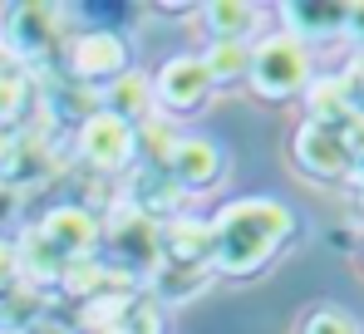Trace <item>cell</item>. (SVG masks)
I'll use <instances>...</instances> for the list:
<instances>
[{
  "label": "cell",
  "mask_w": 364,
  "mask_h": 334,
  "mask_svg": "<svg viewBox=\"0 0 364 334\" xmlns=\"http://www.w3.org/2000/svg\"><path fill=\"white\" fill-rule=\"evenodd\" d=\"M296 236V212L276 197H237L212 217V271L246 280Z\"/></svg>",
  "instance_id": "1"
},
{
  "label": "cell",
  "mask_w": 364,
  "mask_h": 334,
  "mask_svg": "<svg viewBox=\"0 0 364 334\" xmlns=\"http://www.w3.org/2000/svg\"><path fill=\"white\" fill-rule=\"evenodd\" d=\"M281 25L301 45H310V40H340L345 25H350V5H305V0H291V5H281Z\"/></svg>",
  "instance_id": "14"
},
{
  "label": "cell",
  "mask_w": 364,
  "mask_h": 334,
  "mask_svg": "<svg viewBox=\"0 0 364 334\" xmlns=\"http://www.w3.org/2000/svg\"><path fill=\"white\" fill-rule=\"evenodd\" d=\"M64 79L84 84V89H104L109 79H119L128 69V40L119 30H84V35H69L64 45Z\"/></svg>",
  "instance_id": "5"
},
{
  "label": "cell",
  "mask_w": 364,
  "mask_h": 334,
  "mask_svg": "<svg viewBox=\"0 0 364 334\" xmlns=\"http://www.w3.org/2000/svg\"><path fill=\"white\" fill-rule=\"evenodd\" d=\"M158 251L168 266H212V222L197 217L158 222Z\"/></svg>",
  "instance_id": "11"
},
{
  "label": "cell",
  "mask_w": 364,
  "mask_h": 334,
  "mask_svg": "<svg viewBox=\"0 0 364 334\" xmlns=\"http://www.w3.org/2000/svg\"><path fill=\"white\" fill-rule=\"evenodd\" d=\"M360 261H364V241H360Z\"/></svg>",
  "instance_id": "30"
},
{
  "label": "cell",
  "mask_w": 364,
  "mask_h": 334,
  "mask_svg": "<svg viewBox=\"0 0 364 334\" xmlns=\"http://www.w3.org/2000/svg\"><path fill=\"white\" fill-rule=\"evenodd\" d=\"M301 334H360V320L350 310H340V305H320V310L305 315Z\"/></svg>",
  "instance_id": "23"
},
{
  "label": "cell",
  "mask_w": 364,
  "mask_h": 334,
  "mask_svg": "<svg viewBox=\"0 0 364 334\" xmlns=\"http://www.w3.org/2000/svg\"><path fill=\"white\" fill-rule=\"evenodd\" d=\"M350 40H364V5H350V25H345Z\"/></svg>",
  "instance_id": "27"
},
{
  "label": "cell",
  "mask_w": 364,
  "mask_h": 334,
  "mask_svg": "<svg viewBox=\"0 0 364 334\" xmlns=\"http://www.w3.org/2000/svg\"><path fill=\"white\" fill-rule=\"evenodd\" d=\"M40 99V79L10 59H0V133H20L30 128V113Z\"/></svg>",
  "instance_id": "13"
},
{
  "label": "cell",
  "mask_w": 364,
  "mask_h": 334,
  "mask_svg": "<svg viewBox=\"0 0 364 334\" xmlns=\"http://www.w3.org/2000/svg\"><path fill=\"white\" fill-rule=\"evenodd\" d=\"M246 50L251 45H237V40H212L202 50V64H207V79L212 89H232L246 79Z\"/></svg>",
  "instance_id": "20"
},
{
  "label": "cell",
  "mask_w": 364,
  "mask_h": 334,
  "mask_svg": "<svg viewBox=\"0 0 364 334\" xmlns=\"http://www.w3.org/2000/svg\"><path fill=\"white\" fill-rule=\"evenodd\" d=\"M315 79V64H310V45H301L296 35L276 30L266 40H256L246 50V84L256 99L266 104H286V99H301Z\"/></svg>",
  "instance_id": "2"
},
{
  "label": "cell",
  "mask_w": 364,
  "mask_h": 334,
  "mask_svg": "<svg viewBox=\"0 0 364 334\" xmlns=\"http://www.w3.org/2000/svg\"><path fill=\"white\" fill-rule=\"evenodd\" d=\"M168 177L178 182V192H207L227 177V153L212 138H178L173 158H168Z\"/></svg>",
  "instance_id": "9"
},
{
  "label": "cell",
  "mask_w": 364,
  "mask_h": 334,
  "mask_svg": "<svg viewBox=\"0 0 364 334\" xmlns=\"http://www.w3.org/2000/svg\"><path fill=\"white\" fill-rule=\"evenodd\" d=\"M74 158L94 172H123V167L138 163V138L123 118L99 109L74 128Z\"/></svg>",
  "instance_id": "6"
},
{
  "label": "cell",
  "mask_w": 364,
  "mask_h": 334,
  "mask_svg": "<svg viewBox=\"0 0 364 334\" xmlns=\"http://www.w3.org/2000/svg\"><path fill=\"white\" fill-rule=\"evenodd\" d=\"M355 177H360V182H364V167H360V172H355Z\"/></svg>",
  "instance_id": "29"
},
{
  "label": "cell",
  "mask_w": 364,
  "mask_h": 334,
  "mask_svg": "<svg viewBox=\"0 0 364 334\" xmlns=\"http://www.w3.org/2000/svg\"><path fill=\"white\" fill-rule=\"evenodd\" d=\"M148 84H153V113H158V118H163V113H168V118H187V113H197L212 99V79H207L202 55L163 59V69L148 74Z\"/></svg>",
  "instance_id": "4"
},
{
  "label": "cell",
  "mask_w": 364,
  "mask_h": 334,
  "mask_svg": "<svg viewBox=\"0 0 364 334\" xmlns=\"http://www.w3.org/2000/svg\"><path fill=\"white\" fill-rule=\"evenodd\" d=\"M301 99H305L310 123H325V128H350V123L360 118L345 74H320V79H310V89H305Z\"/></svg>",
  "instance_id": "15"
},
{
  "label": "cell",
  "mask_w": 364,
  "mask_h": 334,
  "mask_svg": "<svg viewBox=\"0 0 364 334\" xmlns=\"http://www.w3.org/2000/svg\"><path fill=\"white\" fill-rule=\"evenodd\" d=\"M99 109L114 113V118H123L128 128L148 123V118H153V84H148V74L123 69L119 79H109V84L99 89Z\"/></svg>",
  "instance_id": "12"
},
{
  "label": "cell",
  "mask_w": 364,
  "mask_h": 334,
  "mask_svg": "<svg viewBox=\"0 0 364 334\" xmlns=\"http://www.w3.org/2000/svg\"><path fill=\"white\" fill-rule=\"evenodd\" d=\"M45 113H50V118H74V123H84L89 113H99V89H84V84L64 79L55 89H45Z\"/></svg>",
  "instance_id": "21"
},
{
  "label": "cell",
  "mask_w": 364,
  "mask_h": 334,
  "mask_svg": "<svg viewBox=\"0 0 364 334\" xmlns=\"http://www.w3.org/2000/svg\"><path fill=\"white\" fill-rule=\"evenodd\" d=\"M15 266H20V285H30V290H45V285H60L64 276V261L60 251L30 226V231H20V241H15Z\"/></svg>",
  "instance_id": "16"
},
{
  "label": "cell",
  "mask_w": 364,
  "mask_h": 334,
  "mask_svg": "<svg viewBox=\"0 0 364 334\" xmlns=\"http://www.w3.org/2000/svg\"><path fill=\"white\" fill-rule=\"evenodd\" d=\"M104 241L119 246V256H123L128 271L153 276L158 261H163V251H158V222H148V217H143L138 207H128V202H123V217L114 222V231H104Z\"/></svg>",
  "instance_id": "10"
},
{
  "label": "cell",
  "mask_w": 364,
  "mask_h": 334,
  "mask_svg": "<svg viewBox=\"0 0 364 334\" xmlns=\"http://www.w3.org/2000/svg\"><path fill=\"white\" fill-rule=\"evenodd\" d=\"M217 276L212 266H168V261H158V271H153V295H158V305L168 310V305H182V300H192L197 290H207V280Z\"/></svg>",
  "instance_id": "19"
},
{
  "label": "cell",
  "mask_w": 364,
  "mask_h": 334,
  "mask_svg": "<svg viewBox=\"0 0 364 334\" xmlns=\"http://www.w3.org/2000/svg\"><path fill=\"white\" fill-rule=\"evenodd\" d=\"M5 334H20V330H5ZM30 334H69V330H60V325H35Z\"/></svg>",
  "instance_id": "28"
},
{
  "label": "cell",
  "mask_w": 364,
  "mask_h": 334,
  "mask_svg": "<svg viewBox=\"0 0 364 334\" xmlns=\"http://www.w3.org/2000/svg\"><path fill=\"white\" fill-rule=\"evenodd\" d=\"M345 84H350V99H355V109L364 113V59H355V64L345 69Z\"/></svg>",
  "instance_id": "26"
},
{
  "label": "cell",
  "mask_w": 364,
  "mask_h": 334,
  "mask_svg": "<svg viewBox=\"0 0 364 334\" xmlns=\"http://www.w3.org/2000/svg\"><path fill=\"white\" fill-rule=\"evenodd\" d=\"M291 158L310 182H340V177H355V158L345 148V128H325V123H310L305 118L291 138Z\"/></svg>",
  "instance_id": "7"
},
{
  "label": "cell",
  "mask_w": 364,
  "mask_h": 334,
  "mask_svg": "<svg viewBox=\"0 0 364 334\" xmlns=\"http://www.w3.org/2000/svg\"><path fill=\"white\" fill-rule=\"evenodd\" d=\"M197 15L207 20L212 40H237V45H251V35L261 25V5H251V0H212Z\"/></svg>",
  "instance_id": "17"
},
{
  "label": "cell",
  "mask_w": 364,
  "mask_h": 334,
  "mask_svg": "<svg viewBox=\"0 0 364 334\" xmlns=\"http://www.w3.org/2000/svg\"><path fill=\"white\" fill-rule=\"evenodd\" d=\"M25 217V192H15V187H5L0 182V241H5V231H15Z\"/></svg>",
  "instance_id": "24"
},
{
  "label": "cell",
  "mask_w": 364,
  "mask_h": 334,
  "mask_svg": "<svg viewBox=\"0 0 364 334\" xmlns=\"http://www.w3.org/2000/svg\"><path fill=\"white\" fill-rule=\"evenodd\" d=\"M114 285H133V280L114 271V266H104L99 256H84V261H69L60 276V290L64 295H74V300H94V295H104V290H114Z\"/></svg>",
  "instance_id": "18"
},
{
  "label": "cell",
  "mask_w": 364,
  "mask_h": 334,
  "mask_svg": "<svg viewBox=\"0 0 364 334\" xmlns=\"http://www.w3.org/2000/svg\"><path fill=\"white\" fill-rule=\"evenodd\" d=\"M64 45V10L60 5H5L0 10V50L10 64L30 69L50 64Z\"/></svg>",
  "instance_id": "3"
},
{
  "label": "cell",
  "mask_w": 364,
  "mask_h": 334,
  "mask_svg": "<svg viewBox=\"0 0 364 334\" xmlns=\"http://www.w3.org/2000/svg\"><path fill=\"white\" fill-rule=\"evenodd\" d=\"M133 138H138V158H143V167H168L173 148H178V133H173L158 113H153L148 123H138Z\"/></svg>",
  "instance_id": "22"
},
{
  "label": "cell",
  "mask_w": 364,
  "mask_h": 334,
  "mask_svg": "<svg viewBox=\"0 0 364 334\" xmlns=\"http://www.w3.org/2000/svg\"><path fill=\"white\" fill-rule=\"evenodd\" d=\"M35 231L60 251L64 261L99 256V246H104V222H99L89 207H79V202H60V207H50V212L40 217Z\"/></svg>",
  "instance_id": "8"
},
{
  "label": "cell",
  "mask_w": 364,
  "mask_h": 334,
  "mask_svg": "<svg viewBox=\"0 0 364 334\" xmlns=\"http://www.w3.org/2000/svg\"><path fill=\"white\" fill-rule=\"evenodd\" d=\"M20 285V266H15V241H0V300Z\"/></svg>",
  "instance_id": "25"
}]
</instances>
